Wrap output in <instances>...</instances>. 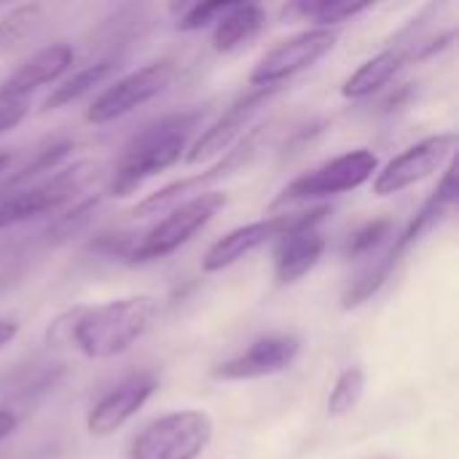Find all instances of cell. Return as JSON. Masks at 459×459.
Wrapping results in <instances>:
<instances>
[{
  "instance_id": "30",
  "label": "cell",
  "mask_w": 459,
  "mask_h": 459,
  "mask_svg": "<svg viewBox=\"0 0 459 459\" xmlns=\"http://www.w3.org/2000/svg\"><path fill=\"white\" fill-rule=\"evenodd\" d=\"M8 164H11V153H5V151H3V153H0V175L8 169Z\"/></svg>"
},
{
  "instance_id": "3",
  "label": "cell",
  "mask_w": 459,
  "mask_h": 459,
  "mask_svg": "<svg viewBox=\"0 0 459 459\" xmlns=\"http://www.w3.org/2000/svg\"><path fill=\"white\" fill-rule=\"evenodd\" d=\"M212 441V420L183 409L145 425L129 444V459H199Z\"/></svg>"
},
{
  "instance_id": "5",
  "label": "cell",
  "mask_w": 459,
  "mask_h": 459,
  "mask_svg": "<svg viewBox=\"0 0 459 459\" xmlns=\"http://www.w3.org/2000/svg\"><path fill=\"white\" fill-rule=\"evenodd\" d=\"M100 175H102L100 161H75L73 167L59 169L48 180H40L22 191H11L0 196V229L16 226L48 210H59L62 204L73 202L75 194H81Z\"/></svg>"
},
{
  "instance_id": "22",
  "label": "cell",
  "mask_w": 459,
  "mask_h": 459,
  "mask_svg": "<svg viewBox=\"0 0 459 459\" xmlns=\"http://www.w3.org/2000/svg\"><path fill=\"white\" fill-rule=\"evenodd\" d=\"M43 19H46V11L38 3H24L3 13L0 16V59L13 54L30 38H35L38 30L43 27Z\"/></svg>"
},
{
  "instance_id": "18",
  "label": "cell",
  "mask_w": 459,
  "mask_h": 459,
  "mask_svg": "<svg viewBox=\"0 0 459 459\" xmlns=\"http://www.w3.org/2000/svg\"><path fill=\"white\" fill-rule=\"evenodd\" d=\"M266 27V11L258 3H231L212 30V48L231 54L255 40Z\"/></svg>"
},
{
  "instance_id": "14",
  "label": "cell",
  "mask_w": 459,
  "mask_h": 459,
  "mask_svg": "<svg viewBox=\"0 0 459 459\" xmlns=\"http://www.w3.org/2000/svg\"><path fill=\"white\" fill-rule=\"evenodd\" d=\"M159 390V379L151 371H140L108 390L86 414V430L91 436H110L124 428Z\"/></svg>"
},
{
  "instance_id": "9",
  "label": "cell",
  "mask_w": 459,
  "mask_h": 459,
  "mask_svg": "<svg viewBox=\"0 0 459 459\" xmlns=\"http://www.w3.org/2000/svg\"><path fill=\"white\" fill-rule=\"evenodd\" d=\"M172 78H175V62L172 59L151 62V65L124 75L113 86H108L86 110V121L89 124H110V121L132 113L134 108L156 100L161 91L169 89Z\"/></svg>"
},
{
  "instance_id": "6",
  "label": "cell",
  "mask_w": 459,
  "mask_h": 459,
  "mask_svg": "<svg viewBox=\"0 0 459 459\" xmlns=\"http://www.w3.org/2000/svg\"><path fill=\"white\" fill-rule=\"evenodd\" d=\"M328 207H315L309 212H282L274 218H264L247 226H239L234 231H229L226 237H221L202 258V272L212 274V272H223L229 266H234L237 261H242L245 255H250L253 250L264 247L269 239H280L296 231H309L317 229L323 223V218L328 215Z\"/></svg>"
},
{
  "instance_id": "2",
  "label": "cell",
  "mask_w": 459,
  "mask_h": 459,
  "mask_svg": "<svg viewBox=\"0 0 459 459\" xmlns=\"http://www.w3.org/2000/svg\"><path fill=\"white\" fill-rule=\"evenodd\" d=\"M156 304L148 296L116 299L100 307L75 309L67 323V339L89 360H108L126 352L153 323Z\"/></svg>"
},
{
  "instance_id": "10",
  "label": "cell",
  "mask_w": 459,
  "mask_h": 459,
  "mask_svg": "<svg viewBox=\"0 0 459 459\" xmlns=\"http://www.w3.org/2000/svg\"><path fill=\"white\" fill-rule=\"evenodd\" d=\"M457 148V134L455 132H444V134H433L425 137L414 145H409L403 153H398L395 159H390L374 178V194L379 196H390V194H401L409 186L430 178L433 172H438Z\"/></svg>"
},
{
  "instance_id": "27",
  "label": "cell",
  "mask_w": 459,
  "mask_h": 459,
  "mask_svg": "<svg viewBox=\"0 0 459 459\" xmlns=\"http://www.w3.org/2000/svg\"><path fill=\"white\" fill-rule=\"evenodd\" d=\"M24 116H27L24 102H0V134L13 129L16 124H22Z\"/></svg>"
},
{
  "instance_id": "12",
  "label": "cell",
  "mask_w": 459,
  "mask_h": 459,
  "mask_svg": "<svg viewBox=\"0 0 459 459\" xmlns=\"http://www.w3.org/2000/svg\"><path fill=\"white\" fill-rule=\"evenodd\" d=\"M280 91V86H266V89H250L247 94L237 97L223 116H218L191 145L186 153L188 164H199L207 161L223 151H229L237 140L245 137V126H250V121L261 113V108L269 105V100Z\"/></svg>"
},
{
  "instance_id": "11",
  "label": "cell",
  "mask_w": 459,
  "mask_h": 459,
  "mask_svg": "<svg viewBox=\"0 0 459 459\" xmlns=\"http://www.w3.org/2000/svg\"><path fill=\"white\" fill-rule=\"evenodd\" d=\"M261 132H264V129H253L250 134H245V137H242L234 148H229L226 156L218 159L210 169H204V172H199V175H188V178L175 180V183H167L164 188L148 194L140 204H134L132 215H137V218L159 215V212L172 210L175 204H180V199H186L188 194L199 196V194H204L207 186L223 180V178L231 175V172H239V169H242L245 164H250V159L258 153V137H261Z\"/></svg>"
},
{
  "instance_id": "1",
  "label": "cell",
  "mask_w": 459,
  "mask_h": 459,
  "mask_svg": "<svg viewBox=\"0 0 459 459\" xmlns=\"http://www.w3.org/2000/svg\"><path fill=\"white\" fill-rule=\"evenodd\" d=\"M204 116V108H191L143 126L124 145L105 191L110 196H126L134 188H140L148 178L178 164L180 156L188 151V140L199 129Z\"/></svg>"
},
{
  "instance_id": "4",
  "label": "cell",
  "mask_w": 459,
  "mask_h": 459,
  "mask_svg": "<svg viewBox=\"0 0 459 459\" xmlns=\"http://www.w3.org/2000/svg\"><path fill=\"white\" fill-rule=\"evenodd\" d=\"M223 207H226V196L218 191H204L199 196H191L175 204L161 223H156L134 247H129L126 261L151 264V261L167 258L169 253L191 242Z\"/></svg>"
},
{
  "instance_id": "24",
  "label": "cell",
  "mask_w": 459,
  "mask_h": 459,
  "mask_svg": "<svg viewBox=\"0 0 459 459\" xmlns=\"http://www.w3.org/2000/svg\"><path fill=\"white\" fill-rule=\"evenodd\" d=\"M393 231H395V223H393L390 218L368 221V223H363L360 229H355V231L347 237V242H344V247H342V255H344L347 261L371 255L374 250H379V247L393 237Z\"/></svg>"
},
{
  "instance_id": "23",
  "label": "cell",
  "mask_w": 459,
  "mask_h": 459,
  "mask_svg": "<svg viewBox=\"0 0 459 459\" xmlns=\"http://www.w3.org/2000/svg\"><path fill=\"white\" fill-rule=\"evenodd\" d=\"M73 148H75V143H73V140H56V143H51V145H46V148L35 151V156H32L30 161H24V164L11 175V178H5L3 188L13 191L16 186H24V183H30L32 178H38V175H43V172L56 169V167H59V164L73 153Z\"/></svg>"
},
{
  "instance_id": "13",
  "label": "cell",
  "mask_w": 459,
  "mask_h": 459,
  "mask_svg": "<svg viewBox=\"0 0 459 459\" xmlns=\"http://www.w3.org/2000/svg\"><path fill=\"white\" fill-rule=\"evenodd\" d=\"M299 352H301L299 336L269 333V336L255 339L239 355L218 363L212 368V377L223 379V382H245V379H261V377L282 374L296 363Z\"/></svg>"
},
{
  "instance_id": "29",
  "label": "cell",
  "mask_w": 459,
  "mask_h": 459,
  "mask_svg": "<svg viewBox=\"0 0 459 459\" xmlns=\"http://www.w3.org/2000/svg\"><path fill=\"white\" fill-rule=\"evenodd\" d=\"M16 425H19L16 414H13V411H8V409H0V441H3V438H8V436L16 430Z\"/></svg>"
},
{
  "instance_id": "25",
  "label": "cell",
  "mask_w": 459,
  "mask_h": 459,
  "mask_svg": "<svg viewBox=\"0 0 459 459\" xmlns=\"http://www.w3.org/2000/svg\"><path fill=\"white\" fill-rule=\"evenodd\" d=\"M366 393V374L358 366H350L339 374L336 385L328 395V417H344L350 414Z\"/></svg>"
},
{
  "instance_id": "8",
  "label": "cell",
  "mask_w": 459,
  "mask_h": 459,
  "mask_svg": "<svg viewBox=\"0 0 459 459\" xmlns=\"http://www.w3.org/2000/svg\"><path fill=\"white\" fill-rule=\"evenodd\" d=\"M336 40H339V30H328V27L304 30V32L277 43L266 56H261V62L250 73V83L255 89L280 86L282 81L304 73L307 67L320 62L325 54H331Z\"/></svg>"
},
{
  "instance_id": "26",
  "label": "cell",
  "mask_w": 459,
  "mask_h": 459,
  "mask_svg": "<svg viewBox=\"0 0 459 459\" xmlns=\"http://www.w3.org/2000/svg\"><path fill=\"white\" fill-rule=\"evenodd\" d=\"M229 5H231V3H194V5H188V8L180 13V19H178V30H180V32L202 30V27H207V24L218 22Z\"/></svg>"
},
{
  "instance_id": "20",
  "label": "cell",
  "mask_w": 459,
  "mask_h": 459,
  "mask_svg": "<svg viewBox=\"0 0 459 459\" xmlns=\"http://www.w3.org/2000/svg\"><path fill=\"white\" fill-rule=\"evenodd\" d=\"M118 67H121V56H118V54H108V56H102V59H97V62L86 65L83 70H78V73H73L67 81H62V83L43 100V108H40V110L48 113V110L65 108V105L81 100V97L89 94L94 86H100L102 81H108Z\"/></svg>"
},
{
  "instance_id": "15",
  "label": "cell",
  "mask_w": 459,
  "mask_h": 459,
  "mask_svg": "<svg viewBox=\"0 0 459 459\" xmlns=\"http://www.w3.org/2000/svg\"><path fill=\"white\" fill-rule=\"evenodd\" d=\"M73 59H75V51L67 43H51L35 51L0 83V102H22V97H27L38 86L54 83L59 75L70 70Z\"/></svg>"
},
{
  "instance_id": "28",
  "label": "cell",
  "mask_w": 459,
  "mask_h": 459,
  "mask_svg": "<svg viewBox=\"0 0 459 459\" xmlns=\"http://www.w3.org/2000/svg\"><path fill=\"white\" fill-rule=\"evenodd\" d=\"M16 336H19V323H13V320H0V350H5Z\"/></svg>"
},
{
  "instance_id": "7",
  "label": "cell",
  "mask_w": 459,
  "mask_h": 459,
  "mask_svg": "<svg viewBox=\"0 0 459 459\" xmlns=\"http://www.w3.org/2000/svg\"><path fill=\"white\" fill-rule=\"evenodd\" d=\"M379 169V159L368 148H355L347 151L312 172L296 178L282 188V194L274 199V207L293 204V202H307V199H320V196H333V194H347L360 186H366L374 172Z\"/></svg>"
},
{
  "instance_id": "21",
  "label": "cell",
  "mask_w": 459,
  "mask_h": 459,
  "mask_svg": "<svg viewBox=\"0 0 459 459\" xmlns=\"http://www.w3.org/2000/svg\"><path fill=\"white\" fill-rule=\"evenodd\" d=\"M368 8H371V3H352V0H296L282 8V19L315 22L320 27L336 30V24L355 19L358 13H363Z\"/></svg>"
},
{
  "instance_id": "17",
  "label": "cell",
  "mask_w": 459,
  "mask_h": 459,
  "mask_svg": "<svg viewBox=\"0 0 459 459\" xmlns=\"http://www.w3.org/2000/svg\"><path fill=\"white\" fill-rule=\"evenodd\" d=\"M325 239L317 229L296 231L288 237H280L277 253H274V280L277 285H293L304 274H309L317 261L323 258Z\"/></svg>"
},
{
  "instance_id": "16",
  "label": "cell",
  "mask_w": 459,
  "mask_h": 459,
  "mask_svg": "<svg viewBox=\"0 0 459 459\" xmlns=\"http://www.w3.org/2000/svg\"><path fill=\"white\" fill-rule=\"evenodd\" d=\"M457 164L452 161L449 164V169H446V175H444V180L438 183V188L430 194V199L422 204V210L409 221V226L395 237V242H393V247L385 253V258L393 264V266H398V261L449 212V210H455V204H457Z\"/></svg>"
},
{
  "instance_id": "19",
  "label": "cell",
  "mask_w": 459,
  "mask_h": 459,
  "mask_svg": "<svg viewBox=\"0 0 459 459\" xmlns=\"http://www.w3.org/2000/svg\"><path fill=\"white\" fill-rule=\"evenodd\" d=\"M414 59L411 56V43L409 46H398V48H385L382 54L371 56L368 62H363L342 86V94L347 100H366L371 97L374 91H379L382 86H387L398 73L401 67Z\"/></svg>"
}]
</instances>
